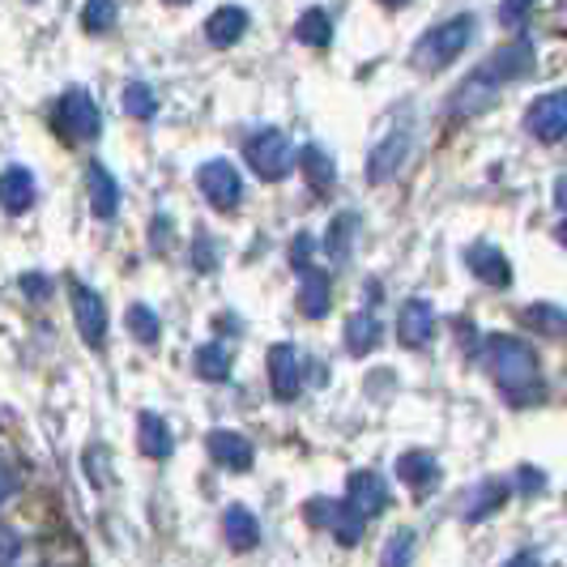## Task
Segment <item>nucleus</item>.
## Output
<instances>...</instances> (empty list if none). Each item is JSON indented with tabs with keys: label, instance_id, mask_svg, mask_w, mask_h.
I'll return each instance as SVG.
<instances>
[{
	"label": "nucleus",
	"instance_id": "nucleus-6",
	"mask_svg": "<svg viewBox=\"0 0 567 567\" xmlns=\"http://www.w3.org/2000/svg\"><path fill=\"white\" fill-rule=\"evenodd\" d=\"M197 184H200V193H205V200H209L214 209H223V214H230V209L244 200V175L230 167L227 158H209V163L197 171Z\"/></svg>",
	"mask_w": 567,
	"mask_h": 567
},
{
	"label": "nucleus",
	"instance_id": "nucleus-33",
	"mask_svg": "<svg viewBox=\"0 0 567 567\" xmlns=\"http://www.w3.org/2000/svg\"><path fill=\"white\" fill-rule=\"evenodd\" d=\"M128 329H133V338L145 341V346H154L158 333H163V329H158V316L150 312L145 303H133V308H128Z\"/></svg>",
	"mask_w": 567,
	"mask_h": 567
},
{
	"label": "nucleus",
	"instance_id": "nucleus-32",
	"mask_svg": "<svg viewBox=\"0 0 567 567\" xmlns=\"http://www.w3.org/2000/svg\"><path fill=\"white\" fill-rule=\"evenodd\" d=\"M82 27L90 30V34H103V30H112L115 27V0H85Z\"/></svg>",
	"mask_w": 567,
	"mask_h": 567
},
{
	"label": "nucleus",
	"instance_id": "nucleus-30",
	"mask_svg": "<svg viewBox=\"0 0 567 567\" xmlns=\"http://www.w3.org/2000/svg\"><path fill=\"white\" fill-rule=\"evenodd\" d=\"M124 112L137 115V120H150V115L158 112L154 90H150L145 82H128V85H124Z\"/></svg>",
	"mask_w": 567,
	"mask_h": 567
},
{
	"label": "nucleus",
	"instance_id": "nucleus-19",
	"mask_svg": "<svg viewBox=\"0 0 567 567\" xmlns=\"http://www.w3.org/2000/svg\"><path fill=\"white\" fill-rule=\"evenodd\" d=\"M329 303H333V282H329V274L324 269H303V286H299V312L320 320V316H329Z\"/></svg>",
	"mask_w": 567,
	"mask_h": 567
},
{
	"label": "nucleus",
	"instance_id": "nucleus-1",
	"mask_svg": "<svg viewBox=\"0 0 567 567\" xmlns=\"http://www.w3.org/2000/svg\"><path fill=\"white\" fill-rule=\"evenodd\" d=\"M486 368L495 375V384L504 389V398L512 405H529L542 398V371L534 346L512 333H495L486 338Z\"/></svg>",
	"mask_w": 567,
	"mask_h": 567
},
{
	"label": "nucleus",
	"instance_id": "nucleus-39",
	"mask_svg": "<svg viewBox=\"0 0 567 567\" xmlns=\"http://www.w3.org/2000/svg\"><path fill=\"white\" fill-rule=\"evenodd\" d=\"M13 495H18V470H13L9 461H0V508H4Z\"/></svg>",
	"mask_w": 567,
	"mask_h": 567
},
{
	"label": "nucleus",
	"instance_id": "nucleus-44",
	"mask_svg": "<svg viewBox=\"0 0 567 567\" xmlns=\"http://www.w3.org/2000/svg\"><path fill=\"white\" fill-rule=\"evenodd\" d=\"M559 244H564V248H567V223H564V227H559Z\"/></svg>",
	"mask_w": 567,
	"mask_h": 567
},
{
	"label": "nucleus",
	"instance_id": "nucleus-34",
	"mask_svg": "<svg viewBox=\"0 0 567 567\" xmlns=\"http://www.w3.org/2000/svg\"><path fill=\"white\" fill-rule=\"evenodd\" d=\"M478 495H483V499H478V504H474V508L465 512V516H470V520H483V516H491V512L499 508V504H504V499H508V486H504V483H486L483 491H478Z\"/></svg>",
	"mask_w": 567,
	"mask_h": 567
},
{
	"label": "nucleus",
	"instance_id": "nucleus-42",
	"mask_svg": "<svg viewBox=\"0 0 567 567\" xmlns=\"http://www.w3.org/2000/svg\"><path fill=\"white\" fill-rule=\"evenodd\" d=\"M504 567H542V564L534 559V555H516V559H512V564H504Z\"/></svg>",
	"mask_w": 567,
	"mask_h": 567
},
{
	"label": "nucleus",
	"instance_id": "nucleus-27",
	"mask_svg": "<svg viewBox=\"0 0 567 567\" xmlns=\"http://www.w3.org/2000/svg\"><path fill=\"white\" fill-rule=\"evenodd\" d=\"M346 346H350V354H368L380 346V320L368 312L350 316V324H346Z\"/></svg>",
	"mask_w": 567,
	"mask_h": 567
},
{
	"label": "nucleus",
	"instance_id": "nucleus-10",
	"mask_svg": "<svg viewBox=\"0 0 567 567\" xmlns=\"http://www.w3.org/2000/svg\"><path fill=\"white\" fill-rule=\"evenodd\" d=\"M346 504L371 520V516H380V512L389 508V486H384V478L375 470H354L346 478Z\"/></svg>",
	"mask_w": 567,
	"mask_h": 567
},
{
	"label": "nucleus",
	"instance_id": "nucleus-17",
	"mask_svg": "<svg viewBox=\"0 0 567 567\" xmlns=\"http://www.w3.org/2000/svg\"><path fill=\"white\" fill-rule=\"evenodd\" d=\"M34 205V175L27 167L0 171V209L4 214H27Z\"/></svg>",
	"mask_w": 567,
	"mask_h": 567
},
{
	"label": "nucleus",
	"instance_id": "nucleus-14",
	"mask_svg": "<svg viewBox=\"0 0 567 567\" xmlns=\"http://www.w3.org/2000/svg\"><path fill=\"white\" fill-rule=\"evenodd\" d=\"M405 154H410V133H389V137L368 154V179L371 184L393 179V175L401 171V163H405Z\"/></svg>",
	"mask_w": 567,
	"mask_h": 567
},
{
	"label": "nucleus",
	"instance_id": "nucleus-9",
	"mask_svg": "<svg viewBox=\"0 0 567 567\" xmlns=\"http://www.w3.org/2000/svg\"><path fill=\"white\" fill-rule=\"evenodd\" d=\"M525 128L538 137V142H559L567 133V90H550L529 103L525 115Z\"/></svg>",
	"mask_w": 567,
	"mask_h": 567
},
{
	"label": "nucleus",
	"instance_id": "nucleus-29",
	"mask_svg": "<svg viewBox=\"0 0 567 567\" xmlns=\"http://www.w3.org/2000/svg\"><path fill=\"white\" fill-rule=\"evenodd\" d=\"M491 103H495V82H486L483 73H478L470 85H461V94L453 99L456 112H486Z\"/></svg>",
	"mask_w": 567,
	"mask_h": 567
},
{
	"label": "nucleus",
	"instance_id": "nucleus-4",
	"mask_svg": "<svg viewBox=\"0 0 567 567\" xmlns=\"http://www.w3.org/2000/svg\"><path fill=\"white\" fill-rule=\"evenodd\" d=\"M244 154H248V167L260 179H286L290 167H295V158H299V150H295V142L286 137L282 128H260V133H252L248 145H244Z\"/></svg>",
	"mask_w": 567,
	"mask_h": 567
},
{
	"label": "nucleus",
	"instance_id": "nucleus-46",
	"mask_svg": "<svg viewBox=\"0 0 567 567\" xmlns=\"http://www.w3.org/2000/svg\"><path fill=\"white\" fill-rule=\"evenodd\" d=\"M384 4H405V0H384Z\"/></svg>",
	"mask_w": 567,
	"mask_h": 567
},
{
	"label": "nucleus",
	"instance_id": "nucleus-28",
	"mask_svg": "<svg viewBox=\"0 0 567 567\" xmlns=\"http://www.w3.org/2000/svg\"><path fill=\"white\" fill-rule=\"evenodd\" d=\"M525 320H529L538 333H546V338H564L567 333V312L555 308V303H529V308H525Z\"/></svg>",
	"mask_w": 567,
	"mask_h": 567
},
{
	"label": "nucleus",
	"instance_id": "nucleus-36",
	"mask_svg": "<svg viewBox=\"0 0 567 567\" xmlns=\"http://www.w3.org/2000/svg\"><path fill=\"white\" fill-rule=\"evenodd\" d=\"M542 486H546V474H542V470H534V465H520V470H516V491H520V495H538Z\"/></svg>",
	"mask_w": 567,
	"mask_h": 567
},
{
	"label": "nucleus",
	"instance_id": "nucleus-22",
	"mask_svg": "<svg viewBox=\"0 0 567 567\" xmlns=\"http://www.w3.org/2000/svg\"><path fill=\"white\" fill-rule=\"evenodd\" d=\"M223 534H227V546L230 550H256V542H260V525H256V516L248 508H227L223 516Z\"/></svg>",
	"mask_w": 567,
	"mask_h": 567
},
{
	"label": "nucleus",
	"instance_id": "nucleus-37",
	"mask_svg": "<svg viewBox=\"0 0 567 567\" xmlns=\"http://www.w3.org/2000/svg\"><path fill=\"white\" fill-rule=\"evenodd\" d=\"M18 555H22V538L9 525H0V567H9Z\"/></svg>",
	"mask_w": 567,
	"mask_h": 567
},
{
	"label": "nucleus",
	"instance_id": "nucleus-40",
	"mask_svg": "<svg viewBox=\"0 0 567 567\" xmlns=\"http://www.w3.org/2000/svg\"><path fill=\"white\" fill-rule=\"evenodd\" d=\"M22 290H27L30 299H48V295H52V282H48L43 274H27V278H22Z\"/></svg>",
	"mask_w": 567,
	"mask_h": 567
},
{
	"label": "nucleus",
	"instance_id": "nucleus-38",
	"mask_svg": "<svg viewBox=\"0 0 567 567\" xmlns=\"http://www.w3.org/2000/svg\"><path fill=\"white\" fill-rule=\"evenodd\" d=\"M312 248H316L312 235H299V239L290 244V265H295V269H308V265H312Z\"/></svg>",
	"mask_w": 567,
	"mask_h": 567
},
{
	"label": "nucleus",
	"instance_id": "nucleus-15",
	"mask_svg": "<svg viewBox=\"0 0 567 567\" xmlns=\"http://www.w3.org/2000/svg\"><path fill=\"white\" fill-rule=\"evenodd\" d=\"M398 478L410 491H414V499H426V491L440 483V461L423 449H414V453H401L398 456Z\"/></svg>",
	"mask_w": 567,
	"mask_h": 567
},
{
	"label": "nucleus",
	"instance_id": "nucleus-24",
	"mask_svg": "<svg viewBox=\"0 0 567 567\" xmlns=\"http://www.w3.org/2000/svg\"><path fill=\"white\" fill-rule=\"evenodd\" d=\"M299 163H303V175H308V184H312L316 193H329V188H333L338 167H333V158H329L320 145H303V150H299Z\"/></svg>",
	"mask_w": 567,
	"mask_h": 567
},
{
	"label": "nucleus",
	"instance_id": "nucleus-18",
	"mask_svg": "<svg viewBox=\"0 0 567 567\" xmlns=\"http://www.w3.org/2000/svg\"><path fill=\"white\" fill-rule=\"evenodd\" d=\"M85 184H90V209H94V218L112 223L115 209H120V184L112 179V171L94 163V167L85 171Z\"/></svg>",
	"mask_w": 567,
	"mask_h": 567
},
{
	"label": "nucleus",
	"instance_id": "nucleus-20",
	"mask_svg": "<svg viewBox=\"0 0 567 567\" xmlns=\"http://www.w3.org/2000/svg\"><path fill=\"white\" fill-rule=\"evenodd\" d=\"M244 34H248V13H244L239 4L218 9V13L205 22V39H209L214 48H230V43H239Z\"/></svg>",
	"mask_w": 567,
	"mask_h": 567
},
{
	"label": "nucleus",
	"instance_id": "nucleus-12",
	"mask_svg": "<svg viewBox=\"0 0 567 567\" xmlns=\"http://www.w3.org/2000/svg\"><path fill=\"white\" fill-rule=\"evenodd\" d=\"M398 338H401V346H410V350H423L426 341L435 338V308H431L426 299H410V303L401 308Z\"/></svg>",
	"mask_w": 567,
	"mask_h": 567
},
{
	"label": "nucleus",
	"instance_id": "nucleus-2",
	"mask_svg": "<svg viewBox=\"0 0 567 567\" xmlns=\"http://www.w3.org/2000/svg\"><path fill=\"white\" fill-rule=\"evenodd\" d=\"M470 39H474V18L470 13H461V18H449V22H440V27L426 34L423 43H419V69L426 73H435V69H444V64H453L465 48H470Z\"/></svg>",
	"mask_w": 567,
	"mask_h": 567
},
{
	"label": "nucleus",
	"instance_id": "nucleus-45",
	"mask_svg": "<svg viewBox=\"0 0 567 567\" xmlns=\"http://www.w3.org/2000/svg\"><path fill=\"white\" fill-rule=\"evenodd\" d=\"M163 4H188V0H163Z\"/></svg>",
	"mask_w": 567,
	"mask_h": 567
},
{
	"label": "nucleus",
	"instance_id": "nucleus-11",
	"mask_svg": "<svg viewBox=\"0 0 567 567\" xmlns=\"http://www.w3.org/2000/svg\"><path fill=\"white\" fill-rule=\"evenodd\" d=\"M205 449H209V456H214L223 470H230V474H248L256 461L252 444H248L239 431H209Z\"/></svg>",
	"mask_w": 567,
	"mask_h": 567
},
{
	"label": "nucleus",
	"instance_id": "nucleus-25",
	"mask_svg": "<svg viewBox=\"0 0 567 567\" xmlns=\"http://www.w3.org/2000/svg\"><path fill=\"white\" fill-rule=\"evenodd\" d=\"M193 368H197L200 380H230V354L218 346V341H205L197 346V354H193Z\"/></svg>",
	"mask_w": 567,
	"mask_h": 567
},
{
	"label": "nucleus",
	"instance_id": "nucleus-3",
	"mask_svg": "<svg viewBox=\"0 0 567 567\" xmlns=\"http://www.w3.org/2000/svg\"><path fill=\"white\" fill-rule=\"evenodd\" d=\"M52 124H56V133L69 145H82V142H94V137H99L103 115H99V103H94L85 90H64L56 103V112H52Z\"/></svg>",
	"mask_w": 567,
	"mask_h": 567
},
{
	"label": "nucleus",
	"instance_id": "nucleus-41",
	"mask_svg": "<svg viewBox=\"0 0 567 567\" xmlns=\"http://www.w3.org/2000/svg\"><path fill=\"white\" fill-rule=\"evenodd\" d=\"M200 269H214V248H209V239H200Z\"/></svg>",
	"mask_w": 567,
	"mask_h": 567
},
{
	"label": "nucleus",
	"instance_id": "nucleus-8",
	"mask_svg": "<svg viewBox=\"0 0 567 567\" xmlns=\"http://www.w3.org/2000/svg\"><path fill=\"white\" fill-rule=\"evenodd\" d=\"M69 295H73V320H78L82 341L94 346V350H103V341H107V308H103V299L82 282L69 286Z\"/></svg>",
	"mask_w": 567,
	"mask_h": 567
},
{
	"label": "nucleus",
	"instance_id": "nucleus-35",
	"mask_svg": "<svg viewBox=\"0 0 567 567\" xmlns=\"http://www.w3.org/2000/svg\"><path fill=\"white\" fill-rule=\"evenodd\" d=\"M534 4H538V0H504V4H499V22H504V27H520Z\"/></svg>",
	"mask_w": 567,
	"mask_h": 567
},
{
	"label": "nucleus",
	"instance_id": "nucleus-5",
	"mask_svg": "<svg viewBox=\"0 0 567 567\" xmlns=\"http://www.w3.org/2000/svg\"><path fill=\"white\" fill-rule=\"evenodd\" d=\"M303 516L312 520L316 529L333 534L341 546H354V542L363 538V525H368V516H359L346 499H312V504L303 508Z\"/></svg>",
	"mask_w": 567,
	"mask_h": 567
},
{
	"label": "nucleus",
	"instance_id": "nucleus-16",
	"mask_svg": "<svg viewBox=\"0 0 567 567\" xmlns=\"http://www.w3.org/2000/svg\"><path fill=\"white\" fill-rule=\"evenodd\" d=\"M465 265L474 269V278L486 286H512V265H508V256L499 252V248H491V244H474L470 252H465Z\"/></svg>",
	"mask_w": 567,
	"mask_h": 567
},
{
	"label": "nucleus",
	"instance_id": "nucleus-7",
	"mask_svg": "<svg viewBox=\"0 0 567 567\" xmlns=\"http://www.w3.org/2000/svg\"><path fill=\"white\" fill-rule=\"evenodd\" d=\"M534 69H538V48H534L529 39H512V43H504L495 56L486 60L478 73H483L486 82L499 85V82H520V78H529Z\"/></svg>",
	"mask_w": 567,
	"mask_h": 567
},
{
	"label": "nucleus",
	"instance_id": "nucleus-31",
	"mask_svg": "<svg viewBox=\"0 0 567 567\" xmlns=\"http://www.w3.org/2000/svg\"><path fill=\"white\" fill-rule=\"evenodd\" d=\"M414 529H401V534H393L389 538V546H384V555H380V567H410V559H414Z\"/></svg>",
	"mask_w": 567,
	"mask_h": 567
},
{
	"label": "nucleus",
	"instance_id": "nucleus-21",
	"mask_svg": "<svg viewBox=\"0 0 567 567\" xmlns=\"http://www.w3.org/2000/svg\"><path fill=\"white\" fill-rule=\"evenodd\" d=\"M137 449H142L150 461H167L175 453V435H171V426L158 419V414H142L137 419Z\"/></svg>",
	"mask_w": 567,
	"mask_h": 567
},
{
	"label": "nucleus",
	"instance_id": "nucleus-23",
	"mask_svg": "<svg viewBox=\"0 0 567 567\" xmlns=\"http://www.w3.org/2000/svg\"><path fill=\"white\" fill-rule=\"evenodd\" d=\"M354 239H359V214H338V218L329 223V235H324V252L333 256V265H346V260H350Z\"/></svg>",
	"mask_w": 567,
	"mask_h": 567
},
{
	"label": "nucleus",
	"instance_id": "nucleus-26",
	"mask_svg": "<svg viewBox=\"0 0 567 567\" xmlns=\"http://www.w3.org/2000/svg\"><path fill=\"white\" fill-rule=\"evenodd\" d=\"M295 39L308 43V48H329L333 43V22L324 9H308L299 22H295Z\"/></svg>",
	"mask_w": 567,
	"mask_h": 567
},
{
	"label": "nucleus",
	"instance_id": "nucleus-43",
	"mask_svg": "<svg viewBox=\"0 0 567 567\" xmlns=\"http://www.w3.org/2000/svg\"><path fill=\"white\" fill-rule=\"evenodd\" d=\"M555 200H559V209H567V175L555 184Z\"/></svg>",
	"mask_w": 567,
	"mask_h": 567
},
{
	"label": "nucleus",
	"instance_id": "nucleus-13",
	"mask_svg": "<svg viewBox=\"0 0 567 567\" xmlns=\"http://www.w3.org/2000/svg\"><path fill=\"white\" fill-rule=\"evenodd\" d=\"M269 384H274L278 401L299 398V350H295V346L278 341V346L269 350Z\"/></svg>",
	"mask_w": 567,
	"mask_h": 567
}]
</instances>
